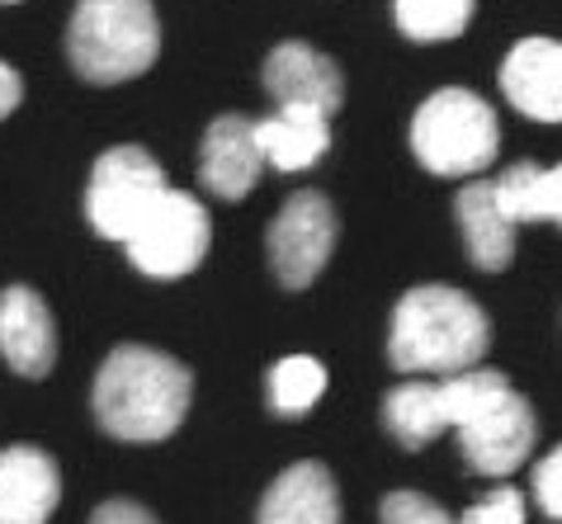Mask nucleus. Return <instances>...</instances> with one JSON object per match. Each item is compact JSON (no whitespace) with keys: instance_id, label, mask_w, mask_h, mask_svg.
Returning a JSON list of instances; mask_svg holds the SVG:
<instances>
[{"instance_id":"nucleus-22","label":"nucleus","mask_w":562,"mask_h":524,"mask_svg":"<svg viewBox=\"0 0 562 524\" xmlns=\"http://www.w3.org/2000/svg\"><path fill=\"white\" fill-rule=\"evenodd\" d=\"M379 520H383V524H459L440 501L420 497V491H407V487H402V491H387L383 505H379Z\"/></svg>"},{"instance_id":"nucleus-10","label":"nucleus","mask_w":562,"mask_h":524,"mask_svg":"<svg viewBox=\"0 0 562 524\" xmlns=\"http://www.w3.org/2000/svg\"><path fill=\"white\" fill-rule=\"evenodd\" d=\"M502 95L515 114L535 123H562V43L520 38L502 61Z\"/></svg>"},{"instance_id":"nucleus-18","label":"nucleus","mask_w":562,"mask_h":524,"mask_svg":"<svg viewBox=\"0 0 562 524\" xmlns=\"http://www.w3.org/2000/svg\"><path fill=\"white\" fill-rule=\"evenodd\" d=\"M322 397H326V364L312 360V354H284L265 374V402H270L274 415H284V421H299Z\"/></svg>"},{"instance_id":"nucleus-12","label":"nucleus","mask_w":562,"mask_h":524,"mask_svg":"<svg viewBox=\"0 0 562 524\" xmlns=\"http://www.w3.org/2000/svg\"><path fill=\"white\" fill-rule=\"evenodd\" d=\"M0 360L20 378H48V368L57 364L53 312L29 284L0 288Z\"/></svg>"},{"instance_id":"nucleus-5","label":"nucleus","mask_w":562,"mask_h":524,"mask_svg":"<svg viewBox=\"0 0 562 524\" xmlns=\"http://www.w3.org/2000/svg\"><path fill=\"white\" fill-rule=\"evenodd\" d=\"M170 190L161 161L147 147H109L90 166L86 180V218L104 241H128L143 227L147 213L161 204V194Z\"/></svg>"},{"instance_id":"nucleus-8","label":"nucleus","mask_w":562,"mask_h":524,"mask_svg":"<svg viewBox=\"0 0 562 524\" xmlns=\"http://www.w3.org/2000/svg\"><path fill=\"white\" fill-rule=\"evenodd\" d=\"M336 251V208L317 190H299L270 223V270L284 288H307Z\"/></svg>"},{"instance_id":"nucleus-25","label":"nucleus","mask_w":562,"mask_h":524,"mask_svg":"<svg viewBox=\"0 0 562 524\" xmlns=\"http://www.w3.org/2000/svg\"><path fill=\"white\" fill-rule=\"evenodd\" d=\"M90 524H161V520H156L147 505H137V501H104V505H95Z\"/></svg>"},{"instance_id":"nucleus-23","label":"nucleus","mask_w":562,"mask_h":524,"mask_svg":"<svg viewBox=\"0 0 562 524\" xmlns=\"http://www.w3.org/2000/svg\"><path fill=\"white\" fill-rule=\"evenodd\" d=\"M525 515H529L525 491H515V487H506V482H502L496 491H487L482 501L468 505L459 524H525Z\"/></svg>"},{"instance_id":"nucleus-17","label":"nucleus","mask_w":562,"mask_h":524,"mask_svg":"<svg viewBox=\"0 0 562 524\" xmlns=\"http://www.w3.org/2000/svg\"><path fill=\"white\" fill-rule=\"evenodd\" d=\"M383 430L402 444V449H426V444L440 440L449 430L440 383H426V378L397 383V388L383 397Z\"/></svg>"},{"instance_id":"nucleus-3","label":"nucleus","mask_w":562,"mask_h":524,"mask_svg":"<svg viewBox=\"0 0 562 524\" xmlns=\"http://www.w3.org/2000/svg\"><path fill=\"white\" fill-rule=\"evenodd\" d=\"M67 57L81 81L119 86L161 57V20L151 0H76Z\"/></svg>"},{"instance_id":"nucleus-4","label":"nucleus","mask_w":562,"mask_h":524,"mask_svg":"<svg viewBox=\"0 0 562 524\" xmlns=\"http://www.w3.org/2000/svg\"><path fill=\"white\" fill-rule=\"evenodd\" d=\"M412 157L440 180H473L502 157V118L477 90L445 86L416 104Z\"/></svg>"},{"instance_id":"nucleus-16","label":"nucleus","mask_w":562,"mask_h":524,"mask_svg":"<svg viewBox=\"0 0 562 524\" xmlns=\"http://www.w3.org/2000/svg\"><path fill=\"white\" fill-rule=\"evenodd\" d=\"M256 137L265 151V166L293 175V171L317 166L331 151V118L317 110H299V104H279L270 118L256 123Z\"/></svg>"},{"instance_id":"nucleus-9","label":"nucleus","mask_w":562,"mask_h":524,"mask_svg":"<svg viewBox=\"0 0 562 524\" xmlns=\"http://www.w3.org/2000/svg\"><path fill=\"white\" fill-rule=\"evenodd\" d=\"M265 171V151L256 137V118L246 114H217L204 128L199 143V180L217 198H246L256 190V180Z\"/></svg>"},{"instance_id":"nucleus-6","label":"nucleus","mask_w":562,"mask_h":524,"mask_svg":"<svg viewBox=\"0 0 562 524\" xmlns=\"http://www.w3.org/2000/svg\"><path fill=\"white\" fill-rule=\"evenodd\" d=\"M209 241H213L209 208L184 190H166L161 204L143 218V227L123 241V251H128L137 274L166 284V280H184V274L204 265Z\"/></svg>"},{"instance_id":"nucleus-20","label":"nucleus","mask_w":562,"mask_h":524,"mask_svg":"<svg viewBox=\"0 0 562 524\" xmlns=\"http://www.w3.org/2000/svg\"><path fill=\"white\" fill-rule=\"evenodd\" d=\"M496 388H506V374H496V368H463V374H449L440 383L445 411H449V430H459Z\"/></svg>"},{"instance_id":"nucleus-27","label":"nucleus","mask_w":562,"mask_h":524,"mask_svg":"<svg viewBox=\"0 0 562 524\" xmlns=\"http://www.w3.org/2000/svg\"><path fill=\"white\" fill-rule=\"evenodd\" d=\"M20 100H24V81H20V71H14L10 61H0V118H10L14 110H20Z\"/></svg>"},{"instance_id":"nucleus-7","label":"nucleus","mask_w":562,"mask_h":524,"mask_svg":"<svg viewBox=\"0 0 562 524\" xmlns=\"http://www.w3.org/2000/svg\"><path fill=\"white\" fill-rule=\"evenodd\" d=\"M539 444V415L529 407V397H520L506 383L482 402L468 421L459 425V454L463 464L482 477H510L529 464Z\"/></svg>"},{"instance_id":"nucleus-24","label":"nucleus","mask_w":562,"mask_h":524,"mask_svg":"<svg viewBox=\"0 0 562 524\" xmlns=\"http://www.w3.org/2000/svg\"><path fill=\"white\" fill-rule=\"evenodd\" d=\"M529 491H535V501H539L543 515L562 520V444L535 464V487H529Z\"/></svg>"},{"instance_id":"nucleus-26","label":"nucleus","mask_w":562,"mask_h":524,"mask_svg":"<svg viewBox=\"0 0 562 524\" xmlns=\"http://www.w3.org/2000/svg\"><path fill=\"white\" fill-rule=\"evenodd\" d=\"M539 218L562 223V161L553 166V171H543V184H539Z\"/></svg>"},{"instance_id":"nucleus-1","label":"nucleus","mask_w":562,"mask_h":524,"mask_svg":"<svg viewBox=\"0 0 562 524\" xmlns=\"http://www.w3.org/2000/svg\"><path fill=\"white\" fill-rule=\"evenodd\" d=\"M190 397H194V378L176 354L147 345H119L100 364L90 407H95L104 435L128 444H156L184 425Z\"/></svg>"},{"instance_id":"nucleus-28","label":"nucleus","mask_w":562,"mask_h":524,"mask_svg":"<svg viewBox=\"0 0 562 524\" xmlns=\"http://www.w3.org/2000/svg\"><path fill=\"white\" fill-rule=\"evenodd\" d=\"M0 5H20V0H0Z\"/></svg>"},{"instance_id":"nucleus-2","label":"nucleus","mask_w":562,"mask_h":524,"mask_svg":"<svg viewBox=\"0 0 562 524\" xmlns=\"http://www.w3.org/2000/svg\"><path fill=\"white\" fill-rule=\"evenodd\" d=\"M492 350V321L449 284H416L397 298L387 327V360L397 374H463L477 368Z\"/></svg>"},{"instance_id":"nucleus-14","label":"nucleus","mask_w":562,"mask_h":524,"mask_svg":"<svg viewBox=\"0 0 562 524\" xmlns=\"http://www.w3.org/2000/svg\"><path fill=\"white\" fill-rule=\"evenodd\" d=\"M454 218H459L463 251L477 270L496 274L515 260V232H520V223L502 208L496 180H468L459 190V198H454Z\"/></svg>"},{"instance_id":"nucleus-21","label":"nucleus","mask_w":562,"mask_h":524,"mask_svg":"<svg viewBox=\"0 0 562 524\" xmlns=\"http://www.w3.org/2000/svg\"><path fill=\"white\" fill-rule=\"evenodd\" d=\"M539 184H543V171L529 161L510 166V171L496 180V198H502V208L515 223H539Z\"/></svg>"},{"instance_id":"nucleus-19","label":"nucleus","mask_w":562,"mask_h":524,"mask_svg":"<svg viewBox=\"0 0 562 524\" xmlns=\"http://www.w3.org/2000/svg\"><path fill=\"white\" fill-rule=\"evenodd\" d=\"M477 0H393V20L412 43H449L473 24Z\"/></svg>"},{"instance_id":"nucleus-11","label":"nucleus","mask_w":562,"mask_h":524,"mask_svg":"<svg viewBox=\"0 0 562 524\" xmlns=\"http://www.w3.org/2000/svg\"><path fill=\"white\" fill-rule=\"evenodd\" d=\"M265 90L274 95V104H299V110H317L331 118L346 100V81L340 67L326 53L307 48V43L289 38L265 57Z\"/></svg>"},{"instance_id":"nucleus-13","label":"nucleus","mask_w":562,"mask_h":524,"mask_svg":"<svg viewBox=\"0 0 562 524\" xmlns=\"http://www.w3.org/2000/svg\"><path fill=\"white\" fill-rule=\"evenodd\" d=\"M61 501L57 458L38 444L0 449V524H48Z\"/></svg>"},{"instance_id":"nucleus-15","label":"nucleus","mask_w":562,"mask_h":524,"mask_svg":"<svg viewBox=\"0 0 562 524\" xmlns=\"http://www.w3.org/2000/svg\"><path fill=\"white\" fill-rule=\"evenodd\" d=\"M256 524H340V491L326 464H293L265 487Z\"/></svg>"}]
</instances>
